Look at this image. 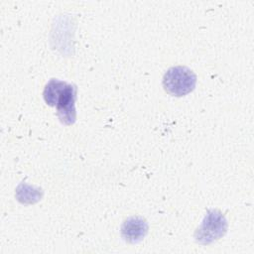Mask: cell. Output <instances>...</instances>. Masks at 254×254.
<instances>
[{
    "mask_svg": "<svg viewBox=\"0 0 254 254\" xmlns=\"http://www.w3.org/2000/svg\"><path fill=\"white\" fill-rule=\"evenodd\" d=\"M148 232L147 221L140 216L127 218L121 227V234L125 241L129 243L140 242Z\"/></svg>",
    "mask_w": 254,
    "mask_h": 254,
    "instance_id": "277c9868",
    "label": "cell"
},
{
    "mask_svg": "<svg viewBox=\"0 0 254 254\" xmlns=\"http://www.w3.org/2000/svg\"><path fill=\"white\" fill-rule=\"evenodd\" d=\"M227 230V221L224 215L216 209L206 212L200 226L194 232L196 242L207 245L221 238Z\"/></svg>",
    "mask_w": 254,
    "mask_h": 254,
    "instance_id": "3957f363",
    "label": "cell"
},
{
    "mask_svg": "<svg viewBox=\"0 0 254 254\" xmlns=\"http://www.w3.org/2000/svg\"><path fill=\"white\" fill-rule=\"evenodd\" d=\"M196 84V75L187 66L170 67L163 77V87L173 96H184L191 92Z\"/></svg>",
    "mask_w": 254,
    "mask_h": 254,
    "instance_id": "7a4b0ae2",
    "label": "cell"
},
{
    "mask_svg": "<svg viewBox=\"0 0 254 254\" xmlns=\"http://www.w3.org/2000/svg\"><path fill=\"white\" fill-rule=\"evenodd\" d=\"M75 94L76 87L73 84L55 78L46 84L43 92L46 103L56 106L61 122L65 125L75 122Z\"/></svg>",
    "mask_w": 254,
    "mask_h": 254,
    "instance_id": "6da1fadb",
    "label": "cell"
}]
</instances>
